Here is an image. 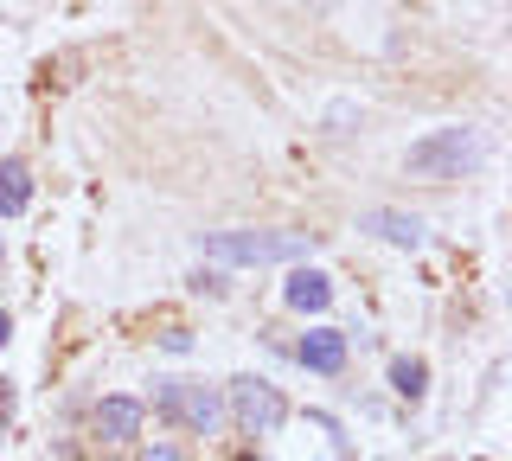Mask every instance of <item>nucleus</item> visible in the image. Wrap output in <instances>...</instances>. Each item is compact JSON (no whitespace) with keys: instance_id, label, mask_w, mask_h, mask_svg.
Listing matches in <instances>:
<instances>
[{"instance_id":"nucleus-1","label":"nucleus","mask_w":512,"mask_h":461,"mask_svg":"<svg viewBox=\"0 0 512 461\" xmlns=\"http://www.w3.org/2000/svg\"><path fill=\"white\" fill-rule=\"evenodd\" d=\"M199 250L224 269H263V263H295L314 250L308 231H212L199 237Z\"/></svg>"},{"instance_id":"nucleus-2","label":"nucleus","mask_w":512,"mask_h":461,"mask_svg":"<svg viewBox=\"0 0 512 461\" xmlns=\"http://www.w3.org/2000/svg\"><path fill=\"white\" fill-rule=\"evenodd\" d=\"M480 161H487V135L468 129V122L410 141V154H404V167L416 173V180H461V173H474Z\"/></svg>"},{"instance_id":"nucleus-3","label":"nucleus","mask_w":512,"mask_h":461,"mask_svg":"<svg viewBox=\"0 0 512 461\" xmlns=\"http://www.w3.org/2000/svg\"><path fill=\"white\" fill-rule=\"evenodd\" d=\"M231 417L244 436H276L288 423V404L276 385H263V378H231Z\"/></svg>"},{"instance_id":"nucleus-4","label":"nucleus","mask_w":512,"mask_h":461,"mask_svg":"<svg viewBox=\"0 0 512 461\" xmlns=\"http://www.w3.org/2000/svg\"><path fill=\"white\" fill-rule=\"evenodd\" d=\"M160 417L212 436V429L224 423V404H218V391H205V385H160Z\"/></svg>"},{"instance_id":"nucleus-5","label":"nucleus","mask_w":512,"mask_h":461,"mask_svg":"<svg viewBox=\"0 0 512 461\" xmlns=\"http://www.w3.org/2000/svg\"><path fill=\"white\" fill-rule=\"evenodd\" d=\"M295 359L308 365V372H320V378H333L346 365V333H333V327H314L308 340L295 346Z\"/></svg>"},{"instance_id":"nucleus-6","label":"nucleus","mask_w":512,"mask_h":461,"mask_svg":"<svg viewBox=\"0 0 512 461\" xmlns=\"http://www.w3.org/2000/svg\"><path fill=\"white\" fill-rule=\"evenodd\" d=\"M359 231H372V237H384V244H397V250H416L423 244V218H410V212H365L359 218Z\"/></svg>"},{"instance_id":"nucleus-7","label":"nucleus","mask_w":512,"mask_h":461,"mask_svg":"<svg viewBox=\"0 0 512 461\" xmlns=\"http://www.w3.org/2000/svg\"><path fill=\"white\" fill-rule=\"evenodd\" d=\"M90 423H96V436H103V442H128L141 429V404H135V397H103Z\"/></svg>"},{"instance_id":"nucleus-8","label":"nucleus","mask_w":512,"mask_h":461,"mask_svg":"<svg viewBox=\"0 0 512 461\" xmlns=\"http://www.w3.org/2000/svg\"><path fill=\"white\" fill-rule=\"evenodd\" d=\"M282 295H288V308H301V314H320V308L333 301V282L320 276V269H295Z\"/></svg>"},{"instance_id":"nucleus-9","label":"nucleus","mask_w":512,"mask_h":461,"mask_svg":"<svg viewBox=\"0 0 512 461\" xmlns=\"http://www.w3.org/2000/svg\"><path fill=\"white\" fill-rule=\"evenodd\" d=\"M32 205V173L26 161H0V218H20Z\"/></svg>"},{"instance_id":"nucleus-10","label":"nucleus","mask_w":512,"mask_h":461,"mask_svg":"<svg viewBox=\"0 0 512 461\" xmlns=\"http://www.w3.org/2000/svg\"><path fill=\"white\" fill-rule=\"evenodd\" d=\"M391 385H397V397H410V404H416V397L429 391V365L423 359H391Z\"/></svg>"},{"instance_id":"nucleus-11","label":"nucleus","mask_w":512,"mask_h":461,"mask_svg":"<svg viewBox=\"0 0 512 461\" xmlns=\"http://www.w3.org/2000/svg\"><path fill=\"white\" fill-rule=\"evenodd\" d=\"M141 461H186V455L173 449V442H154V449H141Z\"/></svg>"},{"instance_id":"nucleus-12","label":"nucleus","mask_w":512,"mask_h":461,"mask_svg":"<svg viewBox=\"0 0 512 461\" xmlns=\"http://www.w3.org/2000/svg\"><path fill=\"white\" fill-rule=\"evenodd\" d=\"M7 410H13V391H7V385H0V423H7Z\"/></svg>"},{"instance_id":"nucleus-13","label":"nucleus","mask_w":512,"mask_h":461,"mask_svg":"<svg viewBox=\"0 0 512 461\" xmlns=\"http://www.w3.org/2000/svg\"><path fill=\"white\" fill-rule=\"evenodd\" d=\"M13 340V321H7V314H0V346H7Z\"/></svg>"},{"instance_id":"nucleus-14","label":"nucleus","mask_w":512,"mask_h":461,"mask_svg":"<svg viewBox=\"0 0 512 461\" xmlns=\"http://www.w3.org/2000/svg\"><path fill=\"white\" fill-rule=\"evenodd\" d=\"M237 461H256V455H237Z\"/></svg>"}]
</instances>
